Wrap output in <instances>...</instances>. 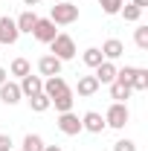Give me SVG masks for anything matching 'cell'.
<instances>
[{
    "instance_id": "7402d4cb",
    "label": "cell",
    "mask_w": 148,
    "mask_h": 151,
    "mask_svg": "<svg viewBox=\"0 0 148 151\" xmlns=\"http://www.w3.org/2000/svg\"><path fill=\"white\" fill-rule=\"evenodd\" d=\"M29 108H32L35 113L50 111V96H47V93H35V96H29Z\"/></svg>"
},
{
    "instance_id": "3957f363",
    "label": "cell",
    "mask_w": 148,
    "mask_h": 151,
    "mask_svg": "<svg viewBox=\"0 0 148 151\" xmlns=\"http://www.w3.org/2000/svg\"><path fill=\"white\" fill-rule=\"evenodd\" d=\"M128 119H131V111H128L125 102H113L111 108H108V113H105V125L108 128H116V131H122L128 125Z\"/></svg>"
},
{
    "instance_id": "d4e9b609",
    "label": "cell",
    "mask_w": 148,
    "mask_h": 151,
    "mask_svg": "<svg viewBox=\"0 0 148 151\" xmlns=\"http://www.w3.org/2000/svg\"><path fill=\"white\" fill-rule=\"evenodd\" d=\"M122 3H125V0H99V6H102V12H105V15H119Z\"/></svg>"
},
{
    "instance_id": "4fadbf2b",
    "label": "cell",
    "mask_w": 148,
    "mask_h": 151,
    "mask_svg": "<svg viewBox=\"0 0 148 151\" xmlns=\"http://www.w3.org/2000/svg\"><path fill=\"white\" fill-rule=\"evenodd\" d=\"M15 23H18V32H20V35H23V32H29V35H32V29H35V23H38L35 9H23L18 18H15Z\"/></svg>"
},
{
    "instance_id": "d6986e66",
    "label": "cell",
    "mask_w": 148,
    "mask_h": 151,
    "mask_svg": "<svg viewBox=\"0 0 148 151\" xmlns=\"http://www.w3.org/2000/svg\"><path fill=\"white\" fill-rule=\"evenodd\" d=\"M9 73H12V76H18V78H23V76H29V73H32V64H29L26 58H15V61L9 64Z\"/></svg>"
},
{
    "instance_id": "9c48e42d",
    "label": "cell",
    "mask_w": 148,
    "mask_h": 151,
    "mask_svg": "<svg viewBox=\"0 0 148 151\" xmlns=\"http://www.w3.org/2000/svg\"><path fill=\"white\" fill-rule=\"evenodd\" d=\"M61 64H64V61H58L55 55H41L38 58V73L47 76V78H50V76H61Z\"/></svg>"
},
{
    "instance_id": "7a4b0ae2",
    "label": "cell",
    "mask_w": 148,
    "mask_h": 151,
    "mask_svg": "<svg viewBox=\"0 0 148 151\" xmlns=\"http://www.w3.org/2000/svg\"><path fill=\"white\" fill-rule=\"evenodd\" d=\"M50 55H55L58 61H70L75 58V41L67 32H58L52 41H50Z\"/></svg>"
},
{
    "instance_id": "5b68a950",
    "label": "cell",
    "mask_w": 148,
    "mask_h": 151,
    "mask_svg": "<svg viewBox=\"0 0 148 151\" xmlns=\"http://www.w3.org/2000/svg\"><path fill=\"white\" fill-rule=\"evenodd\" d=\"M18 38H20V32H18V23H15V18H0V44L3 47H12V44H18Z\"/></svg>"
},
{
    "instance_id": "603a6c76",
    "label": "cell",
    "mask_w": 148,
    "mask_h": 151,
    "mask_svg": "<svg viewBox=\"0 0 148 151\" xmlns=\"http://www.w3.org/2000/svg\"><path fill=\"white\" fill-rule=\"evenodd\" d=\"M20 148H23V151H44V139H41L38 134H26Z\"/></svg>"
},
{
    "instance_id": "7c38bea8",
    "label": "cell",
    "mask_w": 148,
    "mask_h": 151,
    "mask_svg": "<svg viewBox=\"0 0 148 151\" xmlns=\"http://www.w3.org/2000/svg\"><path fill=\"white\" fill-rule=\"evenodd\" d=\"M122 52H125V44H122L119 38H108V41L102 44V58H105V61H116Z\"/></svg>"
},
{
    "instance_id": "ba28073f",
    "label": "cell",
    "mask_w": 148,
    "mask_h": 151,
    "mask_svg": "<svg viewBox=\"0 0 148 151\" xmlns=\"http://www.w3.org/2000/svg\"><path fill=\"white\" fill-rule=\"evenodd\" d=\"M20 99H23V93H20L18 81H3L0 84V102L3 105H18Z\"/></svg>"
},
{
    "instance_id": "44dd1931",
    "label": "cell",
    "mask_w": 148,
    "mask_h": 151,
    "mask_svg": "<svg viewBox=\"0 0 148 151\" xmlns=\"http://www.w3.org/2000/svg\"><path fill=\"white\" fill-rule=\"evenodd\" d=\"M131 90H148V70H142V67H137V70H134Z\"/></svg>"
},
{
    "instance_id": "cb8c5ba5",
    "label": "cell",
    "mask_w": 148,
    "mask_h": 151,
    "mask_svg": "<svg viewBox=\"0 0 148 151\" xmlns=\"http://www.w3.org/2000/svg\"><path fill=\"white\" fill-rule=\"evenodd\" d=\"M134 44L139 50H148V26H137L134 29Z\"/></svg>"
},
{
    "instance_id": "ac0fdd59",
    "label": "cell",
    "mask_w": 148,
    "mask_h": 151,
    "mask_svg": "<svg viewBox=\"0 0 148 151\" xmlns=\"http://www.w3.org/2000/svg\"><path fill=\"white\" fill-rule=\"evenodd\" d=\"M131 90L128 84H122V81H111V99H116V102H128L131 99Z\"/></svg>"
},
{
    "instance_id": "6da1fadb",
    "label": "cell",
    "mask_w": 148,
    "mask_h": 151,
    "mask_svg": "<svg viewBox=\"0 0 148 151\" xmlns=\"http://www.w3.org/2000/svg\"><path fill=\"white\" fill-rule=\"evenodd\" d=\"M50 20H52L55 26H70V23L78 20V6L61 0V3H55V6L50 9Z\"/></svg>"
},
{
    "instance_id": "f546056e",
    "label": "cell",
    "mask_w": 148,
    "mask_h": 151,
    "mask_svg": "<svg viewBox=\"0 0 148 151\" xmlns=\"http://www.w3.org/2000/svg\"><path fill=\"white\" fill-rule=\"evenodd\" d=\"M38 3H41V0H23V6H29V9H35Z\"/></svg>"
},
{
    "instance_id": "f1b7e54d",
    "label": "cell",
    "mask_w": 148,
    "mask_h": 151,
    "mask_svg": "<svg viewBox=\"0 0 148 151\" xmlns=\"http://www.w3.org/2000/svg\"><path fill=\"white\" fill-rule=\"evenodd\" d=\"M131 3H134V6H139V9H145V6H148V0H131Z\"/></svg>"
},
{
    "instance_id": "83f0119b",
    "label": "cell",
    "mask_w": 148,
    "mask_h": 151,
    "mask_svg": "<svg viewBox=\"0 0 148 151\" xmlns=\"http://www.w3.org/2000/svg\"><path fill=\"white\" fill-rule=\"evenodd\" d=\"M3 81H9V70H6V67H0V84H3Z\"/></svg>"
},
{
    "instance_id": "30bf717a",
    "label": "cell",
    "mask_w": 148,
    "mask_h": 151,
    "mask_svg": "<svg viewBox=\"0 0 148 151\" xmlns=\"http://www.w3.org/2000/svg\"><path fill=\"white\" fill-rule=\"evenodd\" d=\"M20 93L26 96V99H29V96H35V93H44V78H41V76H23V78H20Z\"/></svg>"
},
{
    "instance_id": "484cf974",
    "label": "cell",
    "mask_w": 148,
    "mask_h": 151,
    "mask_svg": "<svg viewBox=\"0 0 148 151\" xmlns=\"http://www.w3.org/2000/svg\"><path fill=\"white\" fill-rule=\"evenodd\" d=\"M113 151H137V142L134 139H119V142H113Z\"/></svg>"
},
{
    "instance_id": "9a60e30c",
    "label": "cell",
    "mask_w": 148,
    "mask_h": 151,
    "mask_svg": "<svg viewBox=\"0 0 148 151\" xmlns=\"http://www.w3.org/2000/svg\"><path fill=\"white\" fill-rule=\"evenodd\" d=\"M116 70H119V67H116L113 61H102V64L96 67V81H99V84H111L113 78H116Z\"/></svg>"
},
{
    "instance_id": "ffe728a7",
    "label": "cell",
    "mask_w": 148,
    "mask_h": 151,
    "mask_svg": "<svg viewBox=\"0 0 148 151\" xmlns=\"http://www.w3.org/2000/svg\"><path fill=\"white\" fill-rule=\"evenodd\" d=\"M119 15H122V18L128 20V23H137V20L142 18V9H139V6H134V3H122Z\"/></svg>"
},
{
    "instance_id": "2e32d148",
    "label": "cell",
    "mask_w": 148,
    "mask_h": 151,
    "mask_svg": "<svg viewBox=\"0 0 148 151\" xmlns=\"http://www.w3.org/2000/svg\"><path fill=\"white\" fill-rule=\"evenodd\" d=\"M73 102H75V93L73 90H64L61 96L50 99V108H55L58 113H67V111H73Z\"/></svg>"
},
{
    "instance_id": "8fae6325",
    "label": "cell",
    "mask_w": 148,
    "mask_h": 151,
    "mask_svg": "<svg viewBox=\"0 0 148 151\" xmlns=\"http://www.w3.org/2000/svg\"><path fill=\"white\" fill-rule=\"evenodd\" d=\"M64 90H70V84L64 81V76H50V78L44 81V93L50 96V99H55V96H61Z\"/></svg>"
},
{
    "instance_id": "e0dca14e",
    "label": "cell",
    "mask_w": 148,
    "mask_h": 151,
    "mask_svg": "<svg viewBox=\"0 0 148 151\" xmlns=\"http://www.w3.org/2000/svg\"><path fill=\"white\" fill-rule=\"evenodd\" d=\"M81 61H84V67H90V70H96L105 58H102V50L99 47H87L84 52H81Z\"/></svg>"
},
{
    "instance_id": "8992f818",
    "label": "cell",
    "mask_w": 148,
    "mask_h": 151,
    "mask_svg": "<svg viewBox=\"0 0 148 151\" xmlns=\"http://www.w3.org/2000/svg\"><path fill=\"white\" fill-rule=\"evenodd\" d=\"M32 35H35V41H41V44H50V41L58 35V29H55V23H52L50 18H38Z\"/></svg>"
},
{
    "instance_id": "52a82bcc",
    "label": "cell",
    "mask_w": 148,
    "mask_h": 151,
    "mask_svg": "<svg viewBox=\"0 0 148 151\" xmlns=\"http://www.w3.org/2000/svg\"><path fill=\"white\" fill-rule=\"evenodd\" d=\"M105 128H108V125H105V116H102L99 111H87L84 116H81V131H90V134H102Z\"/></svg>"
},
{
    "instance_id": "277c9868",
    "label": "cell",
    "mask_w": 148,
    "mask_h": 151,
    "mask_svg": "<svg viewBox=\"0 0 148 151\" xmlns=\"http://www.w3.org/2000/svg\"><path fill=\"white\" fill-rule=\"evenodd\" d=\"M55 125H58V131L64 134V137H75V134H81V119H78V116H75L73 111L58 113Z\"/></svg>"
},
{
    "instance_id": "5bb4252c",
    "label": "cell",
    "mask_w": 148,
    "mask_h": 151,
    "mask_svg": "<svg viewBox=\"0 0 148 151\" xmlns=\"http://www.w3.org/2000/svg\"><path fill=\"white\" fill-rule=\"evenodd\" d=\"M102 84L96 81V76H78V84H75V93L78 96H96V90H99Z\"/></svg>"
},
{
    "instance_id": "1f68e13d",
    "label": "cell",
    "mask_w": 148,
    "mask_h": 151,
    "mask_svg": "<svg viewBox=\"0 0 148 151\" xmlns=\"http://www.w3.org/2000/svg\"><path fill=\"white\" fill-rule=\"evenodd\" d=\"M67 3H73V0H67Z\"/></svg>"
},
{
    "instance_id": "4dcf8cb0",
    "label": "cell",
    "mask_w": 148,
    "mask_h": 151,
    "mask_svg": "<svg viewBox=\"0 0 148 151\" xmlns=\"http://www.w3.org/2000/svg\"><path fill=\"white\" fill-rule=\"evenodd\" d=\"M44 151H61V145H44Z\"/></svg>"
},
{
    "instance_id": "4316f807",
    "label": "cell",
    "mask_w": 148,
    "mask_h": 151,
    "mask_svg": "<svg viewBox=\"0 0 148 151\" xmlns=\"http://www.w3.org/2000/svg\"><path fill=\"white\" fill-rule=\"evenodd\" d=\"M12 148V137L9 134H0V151H9Z\"/></svg>"
}]
</instances>
